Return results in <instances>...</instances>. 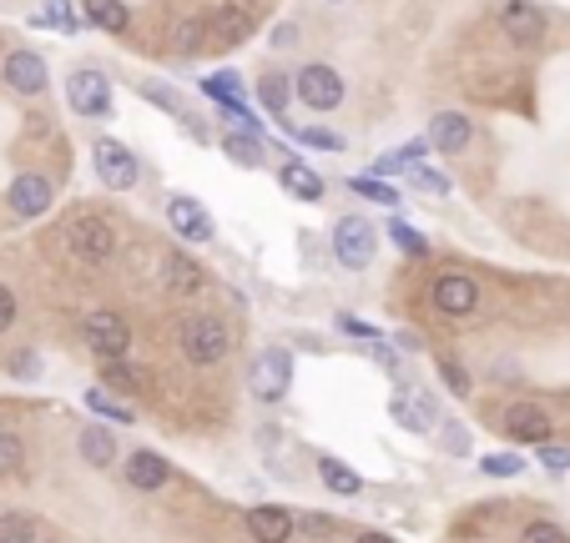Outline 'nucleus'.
Instances as JSON below:
<instances>
[{
    "label": "nucleus",
    "mask_w": 570,
    "mask_h": 543,
    "mask_svg": "<svg viewBox=\"0 0 570 543\" xmlns=\"http://www.w3.org/2000/svg\"><path fill=\"white\" fill-rule=\"evenodd\" d=\"M107 388H127V393H132L136 373H132V367H121V362H107Z\"/></svg>",
    "instance_id": "nucleus-42"
},
{
    "label": "nucleus",
    "mask_w": 570,
    "mask_h": 543,
    "mask_svg": "<svg viewBox=\"0 0 570 543\" xmlns=\"http://www.w3.org/2000/svg\"><path fill=\"white\" fill-rule=\"evenodd\" d=\"M40 539V523L26 514H5L0 518V543H36Z\"/></svg>",
    "instance_id": "nucleus-27"
},
{
    "label": "nucleus",
    "mask_w": 570,
    "mask_h": 543,
    "mask_svg": "<svg viewBox=\"0 0 570 543\" xmlns=\"http://www.w3.org/2000/svg\"><path fill=\"white\" fill-rule=\"evenodd\" d=\"M67 246H71V257H81V262H107L117 252V237H111V227L102 217H71Z\"/></svg>",
    "instance_id": "nucleus-4"
},
{
    "label": "nucleus",
    "mask_w": 570,
    "mask_h": 543,
    "mask_svg": "<svg viewBox=\"0 0 570 543\" xmlns=\"http://www.w3.org/2000/svg\"><path fill=\"white\" fill-rule=\"evenodd\" d=\"M92 161H96V177L107 181L111 192H121V186H132L136 181V156L121 142H111V136H102V142L92 146Z\"/></svg>",
    "instance_id": "nucleus-7"
},
{
    "label": "nucleus",
    "mask_w": 570,
    "mask_h": 543,
    "mask_svg": "<svg viewBox=\"0 0 570 543\" xmlns=\"http://www.w3.org/2000/svg\"><path fill=\"white\" fill-rule=\"evenodd\" d=\"M127 483L132 488H142V493H152V488H162L167 483V458H157V452H127Z\"/></svg>",
    "instance_id": "nucleus-19"
},
{
    "label": "nucleus",
    "mask_w": 570,
    "mask_h": 543,
    "mask_svg": "<svg viewBox=\"0 0 570 543\" xmlns=\"http://www.w3.org/2000/svg\"><path fill=\"white\" fill-rule=\"evenodd\" d=\"M86 15H92L102 31H111V36L127 31V5H121V0H86Z\"/></svg>",
    "instance_id": "nucleus-24"
},
{
    "label": "nucleus",
    "mask_w": 570,
    "mask_h": 543,
    "mask_svg": "<svg viewBox=\"0 0 570 543\" xmlns=\"http://www.w3.org/2000/svg\"><path fill=\"white\" fill-rule=\"evenodd\" d=\"M389 237H394V246H399V252H409V257H425V252H429L425 237L414 232V227H404V221H394V227H389Z\"/></svg>",
    "instance_id": "nucleus-34"
},
{
    "label": "nucleus",
    "mask_w": 570,
    "mask_h": 543,
    "mask_svg": "<svg viewBox=\"0 0 570 543\" xmlns=\"http://www.w3.org/2000/svg\"><path fill=\"white\" fill-rule=\"evenodd\" d=\"M520 543H570V533L560 523H550V518H541V523H525Z\"/></svg>",
    "instance_id": "nucleus-33"
},
{
    "label": "nucleus",
    "mask_w": 570,
    "mask_h": 543,
    "mask_svg": "<svg viewBox=\"0 0 570 543\" xmlns=\"http://www.w3.org/2000/svg\"><path fill=\"white\" fill-rule=\"evenodd\" d=\"M81 458L92 468H107V463H117V438H111L107 427H81Z\"/></svg>",
    "instance_id": "nucleus-20"
},
{
    "label": "nucleus",
    "mask_w": 570,
    "mask_h": 543,
    "mask_svg": "<svg viewBox=\"0 0 570 543\" xmlns=\"http://www.w3.org/2000/svg\"><path fill=\"white\" fill-rule=\"evenodd\" d=\"M11 367H15V373H21V377H31V373H36V358H31V352H21V358H15Z\"/></svg>",
    "instance_id": "nucleus-44"
},
{
    "label": "nucleus",
    "mask_w": 570,
    "mask_h": 543,
    "mask_svg": "<svg viewBox=\"0 0 570 543\" xmlns=\"http://www.w3.org/2000/svg\"><path fill=\"white\" fill-rule=\"evenodd\" d=\"M81 333H86V348L102 362H121L127 348H132V327H127V317H117V312H86Z\"/></svg>",
    "instance_id": "nucleus-3"
},
{
    "label": "nucleus",
    "mask_w": 570,
    "mask_h": 543,
    "mask_svg": "<svg viewBox=\"0 0 570 543\" xmlns=\"http://www.w3.org/2000/svg\"><path fill=\"white\" fill-rule=\"evenodd\" d=\"M470 136H475V126H470L460 111H439V117L429 121V146H439V152H464Z\"/></svg>",
    "instance_id": "nucleus-17"
},
{
    "label": "nucleus",
    "mask_w": 570,
    "mask_h": 543,
    "mask_svg": "<svg viewBox=\"0 0 570 543\" xmlns=\"http://www.w3.org/2000/svg\"><path fill=\"white\" fill-rule=\"evenodd\" d=\"M248 529L258 543H288L293 529H298V518L288 514V508H273V504H258L248 508Z\"/></svg>",
    "instance_id": "nucleus-14"
},
{
    "label": "nucleus",
    "mask_w": 570,
    "mask_h": 543,
    "mask_svg": "<svg viewBox=\"0 0 570 543\" xmlns=\"http://www.w3.org/2000/svg\"><path fill=\"white\" fill-rule=\"evenodd\" d=\"M500 26H504V36L515 40V46H535V40L545 36V15L535 11V5H525V0H510L504 15H500Z\"/></svg>",
    "instance_id": "nucleus-15"
},
{
    "label": "nucleus",
    "mask_w": 570,
    "mask_h": 543,
    "mask_svg": "<svg viewBox=\"0 0 570 543\" xmlns=\"http://www.w3.org/2000/svg\"><path fill=\"white\" fill-rule=\"evenodd\" d=\"M207 96H213L217 106H227V111H242L238 76H233V71H223V76H207Z\"/></svg>",
    "instance_id": "nucleus-29"
},
{
    "label": "nucleus",
    "mask_w": 570,
    "mask_h": 543,
    "mask_svg": "<svg viewBox=\"0 0 570 543\" xmlns=\"http://www.w3.org/2000/svg\"><path fill=\"white\" fill-rule=\"evenodd\" d=\"M15 323V292L11 287H0V333Z\"/></svg>",
    "instance_id": "nucleus-43"
},
{
    "label": "nucleus",
    "mask_w": 570,
    "mask_h": 543,
    "mask_svg": "<svg viewBox=\"0 0 570 543\" xmlns=\"http://www.w3.org/2000/svg\"><path fill=\"white\" fill-rule=\"evenodd\" d=\"M146 96H152V101H157V106H167V111H173V117H187V111H182V101H177V96H173V90H167V86H157V81H146Z\"/></svg>",
    "instance_id": "nucleus-41"
},
{
    "label": "nucleus",
    "mask_w": 570,
    "mask_h": 543,
    "mask_svg": "<svg viewBox=\"0 0 570 543\" xmlns=\"http://www.w3.org/2000/svg\"><path fill=\"white\" fill-rule=\"evenodd\" d=\"M504 433L515 443H550V413H545L541 402H515L510 413H504Z\"/></svg>",
    "instance_id": "nucleus-11"
},
{
    "label": "nucleus",
    "mask_w": 570,
    "mask_h": 543,
    "mask_svg": "<svg viewBox=\"0 0 570 543\" xmlns=\"http://www.w3.org/2000/svg\"><path fill=\"white\" fill-rule=\"evenodd\" d=\"M288 383H293V358L283 348H268V352H258V358H252L248 388H252V398H258V402L288 398Z\"/></svg>",
    "instance_id": "nucleus-2"
},
{
    "label": "nucleus",
    "mask_w": 570,
    "mask_h": 543,
    "mask_svg": "<svg viewBox=\"0 0 570 543\" xmlns=\"http://www.w3.org/2000/svg\"><path fill=\"white\" fill-rule=\"evenodd\" d=\"M223 146H227V156H233L238 167H258V161H263V142H258L252 131H233Z\"/></svg>",
    "instance_id": "nucleus-26"
},
{
    "label": "nucleus",
    "mask_w": 570,
    "mask_h": 543,
    "mask_svg": "<svg viewBox=\"0 0 570 543\" xmlns=\"http://www.w3.org/2000/svg\"><path fill=\"white\" fill-rule=\"evenodd\" d=\"M429 298H435V307L444 312V317H470V312L479 307V282L470 272H444V277L429 287Z\"/></svg>",
    "instance_id": "nucleus-5"
},
{
    "label": "nucleus",
    "mask_w": 570,
    "mask_h": 543,
    "mask_svg": "<svg viewBox=\"0 0 570 543\" xmlns=\"http://www.w3.org/2000/svg\"><path fill=\"white\" fill-rule=\"evenodd\" d=\"M283 186H288L293 196H304V202H319V196H323L319 171L304 167V161H288V167H283Z\"/></svg>",
    "instance_id": "nucleus-21"
},
{
    "label": "nucleus",
    "mask_w": 570,
    "mask_h": 543,
    "mask_svg": "<svg viewBox=\"0 0 570 543\" xmlns=\"http://www.w3.org/2000/svg\"><path fill=\"white\" fill-rule=\"evenodd\" d=\"M46 26L56 31H76V15H71V0H46V15H40Z\"/></svg>",
    "instance_id": "nucleus-36"
},
{
    "label": "nucleus",
    "mask_w": 570,
    "mask_h": 543,
    "mask_svg": "<svg viewBox=\"0 0 570 543\" xmlns=\"http://www.w3.org/2000/svg\"><path fill=\"white\" fill-rule=\"evenodd\" d=\"M389 413H394L399 427H409V433H435V418H439V402L429 398V393L414 388L409 398L404 393H394V402H389Z\"/></svg>",
    "instance_id": "nucleus-13"
},
{
    "label": "nucleus",
    "mask_w": 570,
    "mask_h": 543,
    "mask_svg": "<svg viewBox=\"0 0 570 543\" xmlns=\"http://www.w3.org/2000/svg\"><path fill=\"white\" fill-rule=\"evenodd\" d=\"M394 342H399V348H409V352H419V348H425V342H419V333H399Z\"/></svg>",
    "instance_id": "nucleus-46"
},
{
    "label": "nucleus",
    "mask_w": 570,
    "mask_h": 543,
    "mask_svg": "<svg viewBox=\"0 0 570 543\" xmlns=\"http://www.w3.org/2000/svg\"><path fill=\"white\" fill-rule=\"evenodd\" d=\"M5 81H11L21 96H36V90H46V61L31 51L5 56Z\"/></svg>",
    "instance_id": "nucleus-16"
},
{
    "label": "nucleus",
    "mask_w": 570,
    "mask_h": 543,
    "mask_svg": "<svg viewBox=\"0 0 570 543\" xmlns=\"http://www.w3.org/2000/svg\"><path fill=\"white\" fill-rule=\"evenodd\" d=\"M26 468V443L15 433H0V473H21Z\"/></svg>",
    "instance_id": "nucleus-32"
},
{
    "label": "nucleus",
    "mask_w": 570,
    "mask_h": 543,
    "mask_svg": "<svg viewBox=\"0 0 570 543\" xmlns=\"http://www.w3.org/2000/svg\"><path fill=\"white\" fill-rule=\"evenodd\" d=\"M333 252H339L344 267L364 272L373 262V227L364 217H344L339 227H333Z\"/></svg>",
    "instance_id": "nucleus-6"
},
{
    "label": "nucleus",
    "mask_w": 570,
    "mask_h": 543,
    "mask_svg": "<svg viewBox=\"0 0 570 543\" xmlns=\"http://www.w3.org/2000/svg\"><path fill=\"white\" fill-rule=\"evenodd\" d=\"M439 377H444V388H450V393H460V398H464V393H470V377H464V367H460V362H450V358H444V362H439Z\"/></svg>",
    "instance_id": "nucleus-40"
},
{
    "label": "nucleus",
    "mask_w": 570,
    "mask_h": 543,
    "mask_svg": "<svg viewBox=\"0 0 570 543\" xmlns=\"http://www.w3.org/2000/svg\"><path fill=\"white\" fill-rule=\"evenodd\" d=\"M86 408H92V413H102V418H111V423H132V408H127V402H117L107 388L86 393Z\"/></svg>",
    "instance_id": "nucleus-28"
},
{
    "label": "nucleus",
    "mask_w": 570,
    "mask_h": 543,
    "mask_svg": "<svg viewBox=\"0 0 570 543\" xmlns=\"http://www.w3.org/2000/svg\"><path fill=\"white\" fill-rule=\"evenodd\" d=\"M354 192L369 196V202H379V207H394V202H399L394 186H384V181H369V177H354Z\"/></svg>",
    "instance_id": "nucleus-35"
},
{
    "label": "nucleus",
    "mask_w": 570,
    "mask_h": 543,
    "mask_svg": "<svg viewBox=\"0 0 570 543\" xmlns=\"http://www.w3.org/2000/svg\"><path fill=\"white\" fill-rule=\"evenodd\" d=\"M207 26H213V36L223 40V46H238V40L252 31V26H248V15H242L238 5H223L217 15H207Z\"/></svg>",
    "instance_id": "nucleus-22"
},
{
    "label": "nucleus",
    "mask_w": 570,
    "mask_h": 543,
    "mask_svg": "<svg viewBox=\"0 0 570 543\" xmlns=\"http://www.w3.org/2000/svg\"><path fill=\"white\" fill-rule=\"evenodd\" d=\"M319 479L329 483L333 493H344V498H348V493H358V488H364V479H358L354 468H344V463H339V458H323V463H319Z\"/></svg>",
    "instance_id": "nucleus-25"
},
{
    "label": "nucleus",
    "mask_w": 570,
    "mask_h": 543,
    "mask_svg": "<svg viewBox=\"0 0 570 543\" xmlns=\"http://www.w3.org/2000/svg\"><path fill=\"white\" fill-rule=\"evenodd\" d=\"M177 342H182V358L192 362V367H213V362L227 358V327L217 323V317H207V312H192V317H182V327H177Z\"/></svg>",
    "instance_id": "nucleus-1"
},
{
    "label": "nucleus",
    "mask_w": 570,
    "mask_h": 543,
    "mask_svg": "<svg viewBox=\"0 0 570 543\" xmlns=\"http://www.w3.org/2000/svg\"><path fill=\"white\" fill-rule=\"evenodd\" d=\"M304 142L319 146V152H344V136H339V131H323V126H308Z\"/></svg>",
    "instance_id": "nucleus-39"
},
{
    "label": "nucleus",
    "mask_w": 570,
    "mask_h": 543,
    "mask_svg": "<svg viewBox=\"0 0 570 543\" xmlns=\"http://www.w3.org/2000/svg\"><path fill=\"white\" fill-rule=\"evenodd\" d=\"M304 529H308V533H323V529H329V518H319V514H308V518H304Z\"/></svg>",
    "instance_id": "nucleus-47"
},
{
    "label": "nucleus",
    "mask_w": 570,
    "mask_h": 543,
    "mask_svg": "<svg viewBox=\"0 0 570 543\" xmlns=\"http://www.w3.org/2000/svg\"><path fill=\"white\" fill-rule=\"evenodd\" d=\"M358 543H394V539H389V533H364Z\"/></svg>",
    "instance_id": "nucleus-48"
},
{
    "label": "nucleus",
    "mask_w": 570,
    "mask_h": 543,
    "mask_svg": "<svg viewBox=\"0 0 570 543\" xmlns=\"http://www.w3.org/2000/svg\"><path fill=\"white\" fill-rule=\"evenodd\" d=\"M162 282H167V292H177V298H192L207 277H202V267L192 257H182V252H167V262H162Z\"/></svg>",
    "instance_id": "nucleus-18"
},
{
    "label": "nucleus",
    "mask_w": 570,
    "mask_h": 543,
    "mask_svg": "<svg viewBox=\"0 0 570 543\" xmlns=\"http://www.w3.org/2000/svg\"><path fill=\"white\" fill-rule=\"evenodd\" d=\"M11 212L15 217H46L51 212V181L40 171H21L11 181Z\"/></svg>",
    "instance_id": "nucleus-10"
},
{
    "label": "nucleus",
    "mask_w": 570,
    "mask_h": 543,
    "mask_svg": "<svg viewBox=\"0 0 570 543\" xmlns=\"http://www.w3.org/2000/svg\"><path fill=\"white\" fill-rule=\"evenodd\" d=\"M444 443H450V448H454V452H464V448H470V438H464L460 427H450V433H444Z\"/></svg>",
    "instance_id": "nucleus-45"
},
{
    "label": "nucleus",
    "mask_w": 570,
    "mask_h": 543,
    "mask_svg": "<svg viewBox=\"0 0 570 543\" xmlns=\"http://www.w3.org/2000/svg\"><path fill=\"white\" fill-rule=\"evenodd\" d=\"M479 468H485L490 479H515V473H525V458H515V452H490V458H479Z\"/></svg>",
    "instance_id": "nucleus-31"
},
{
    "label": "nucleus",
    "mask_w": 570,
    "mask_h": 543,
    "mask_svg": "<svg viewBox=\"0 0 570 543\" xmlns=\"http://www.w3.org/2000/svg\"><path fill=\"white\" fill-rule=\"evenodd\" d=\"M298 96H304L313 111H333V106L344 101V81H339V71H329V65H304Z\"/></svg>",
    "instance_id": "nucleus-9"
},
{
    "label": "nucleus",
    "mask_w": 570,
    "mask_h": 543,
    "mask_svg": "<svg viewBox=\"0 0 570 543\" xmlns=\"http://www.w3.org/2000/svg\"><path fill=\"white\" fill-rule=\"evenodd\" d=\"M409 181L419 186V192H429V196H444V192H450V181L439 177V171H429V167H409Z\"/></svg>",
    "instance_id": "nucleus-37"
},
{
    "label": "nucleus",
    "mask_w": 570,
    "mask_h": 543,
    "mask_svg": "<svg viewBox=\"0 0 570 543\" xmlns=\"http://www.w3.org/2000/svg\"><path fill=\"white\" fill-rule=\"evenodd\" d=\"M167 221H173V232L182 237V242H207V237H213V217H207V207L192 202V196H173V202H167Z\"/></svg>",
    "instance_id": "nucleus-12"
},
{
    "label": "nucleus",
    "mask_w": 570,
    "mask_h": 543,
    "mask_svg": "<svg viewBox=\"0 0 570 543\" xmlns=\"http://www.w3.org/2000/svg\"><path fill=\"white\" fill-rule=\"evenodd\" d=\"M67 96L81 117H102V111L111 106V81L102 76V71H71Z\"/></svg>",
    "instance_id": "nucleus-8"
},
{
    "label": "nucleus",
    "mask_w": 570,
    "mask_h": 543,
    "mask_svg": "<svg viewBox=\"0 0 570 543\" xmlns=\"http://www.w3.org/2000/svg\"><path fill=\"white\" fill-rule=\"evenodd\" d=\"M541 463L550 468V473H570V448H560V443H541Z\"/></svg>",
    "instance_id": "nucleus-38"
},
{
    "label": "nucleus",
    "mask_w": 570,
    "mask_h": 543,
    "mask_svg": "<svg viewBox=\"0 0 570 543\" xmlns=\"http://www.w3.org/2000/svg\"><path fill=\"white\" fill-rule=\"evenodd\" d=\"M202 40H207V21H202V15H182V21L173 26V51L177 56H192Z\"/></svg>",
    "instance_id": "nucleus-23"
},
{
    "label": "nucleus",
    "mask_w": 570,
    "mask_h": 543,
    "mask_svg": "<svg viewBox=\"0 0 570 543\" xmlns=\"http://www.w3.org/2000/svg\"><path fill=\"white\" fill-rule=\"evenodd\" d=\"M258 96H263V106L273 111V117L288 111V81H283V76H263V81H258Z\"/></svg>",
    "instance_id": "nucleus-30"
}]
</instances>
